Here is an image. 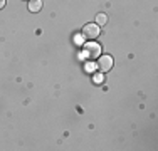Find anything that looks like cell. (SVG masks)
Here are the masks:
<instances>
[{
    "label": "cell",
    "mask_w": 158,
    "mask_h": 151,
    "mask_svg": "<svg viewBox=\"0 0 158 151\" xmlns=\"http://www.w3.org/2000/svg\"><path fill=\"white\" fill-rule=\"evenodd\" d=\"M99 54H101V45L96 42H88L84 45V51H82V59L94 60L96 57H99Z\"/></svg>",
    "instance_id": "1"
},
{
    "label": "cell",
    "mask_w": 158,
    "mask_h": 151,
    "mask_svg": "<svg viewBox=\"0 0 158 151\" xmlns=\"http://www.w3.org/2000/svg\"><path fill=\"white\" fill-rule=\"evenodd\" d=\"M99 34H101V29H99V25H96V24H88V25L82 27V37H86V39H89V40H94Z\"/></svg>",
    "instance_id": "2"
},
{
    "label": "cell",
    "mask_w": 158,
    "mask_h": 151,
    "mask_svg": "<svg viewBox=\"0 0 158 151\" xmlns=\"http://www.w3.org/2000/svg\"><path fill=\"white\" fill-rule=\"evenodd\" d=\"M98 67H99L101 72H108L113 67V57L111 55H101L99 62H98Z\"/></svg>",
    "instance_id": "3"
},
{
    "label": "cell",
    "mask_w": 158,
    "mask_h": 151,
    "mask_svg": "<svg viewBox=\"0 0 158 151\" xmlns=\"http://www.w3.org/2000/svg\"><path fill=\"white\" fill-rule=\"evenodd\" d=\"M42 9V0H29V10L31 12H40Z\"/></svg>",
    "instance_id": "4"
},
{
    "label": "cell",
    "mask_w": 158,
    "mask_h": 151,
    "mask_svg": "<svg viewBox=\"0 0 158 151\" xmlns=\"http://www.w3.org/2000/svg\"><path fill=\"white\" fill-rule=\"evenodd\" d=\"M108 24V15L106 14H98L96 15V25H99V27H103V25Z\"/></svg>",
    "instance_id": "5"
},
{
    "label": "cell",
    "mask_w": 158,
    "mask_h": 151,
    "mask_svg": "<svg viewBox=\"0 0 158 151\" xmlns=\"http://www.w3.org/2000/svg\"><path fill=\"white\" fill-rule=\"evenodd\" d=\"M96 64L94 62H93V60H89V62L88 64H86V71H88V72H93V71H96Z\"/></svg>",
    "instance_id": "6"
},
{
    "label": "cell",
    "mask_w": 158,
    "mask_h": 151,
    "mask_svg": "<svg viewBox=\"0 0 158 151\" xmlns=\"http://www.w3.org/2000/svg\"><path fill=\"white\" fill-rule=\"evenodd\" d=\"M74 42H76V44H82V42H84V37H82V35H76V37H74Z\"/></svg>",
    "instance_id": "7"
},
{
    "label": "cell",
    "mask_w": 158,
    "mask_h": 151,
    "mask_svg": "<svg viewBox=\"0 0 158 151\" xmlns=\"http://www.w3.org/2000/svg\"><path fill=\"white\" fill-rule=\"evenodd\" d=\"M94 82H98V84L103 82V76H101V74H94Z\"/></svg>",
    "instance_id": "8"
},
{
    "label": "cell",
    "mask_w": 158,
    "mask_h": 151,
    "mask_svg": "<svg viewBox=\"0 0 158 151\" xmlns=\"http://www.w3.org/2000/svg\"><path fill=\"white\" fill-rule=\"evenodd\" d=\"M3 7H5V0H0V10H2Z\"/></svg>",
    "instance_id": "9"
}]
</instances>
